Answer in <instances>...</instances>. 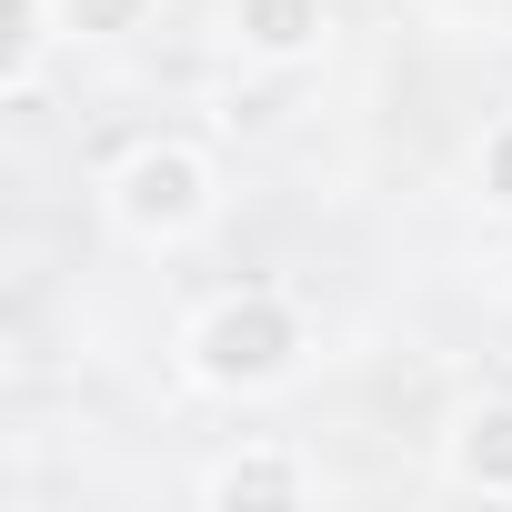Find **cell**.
I'll return each instance as SVG.
<instances>
[{"mask_svg": "<svg viewBox=\"0 0 512 512\" xmlns=\"http://www.w3.org/2000/svg\"><path fill=\"white\" fill-rule=\"evenodd\" d=\"M211 211H221V161L191 131H151L101 171V221L141 251H181L191 231H211Z\"/></svg>", "mask_w": 512, "mask_h": 512, "instance_id": "cell-2", "label": "cell"}, {"mask_svg": "<svg viewBox=\"0 0 512 512\" xmlns=\"http://www.w3.org/2000/svg\"><path fill=\"white\" fill-rule=\"evenodd\" d=\"M302 362H312V312L282 282H231L181 322V372L221 402H262V392L302 382Z\"/></svg>", "mask_w": 512, "mask_h": 512, "instance_id": "cell-1", "label": "cell"}, {"mask_svg": "<svg viewBox=\"0 0 512 512\" xmlns=\"http://www.w3.org/2000/svg\"><path fill=\"white\" fill-rule=\"evenodd\" d=\"M151 21H161V0H61L71 41H141Z\"/></svg>", "mask_w": 512, "mask_h": 512, "instance_id": "cell-7", "label": "cell"}, {"mask_svg": "<svg viewBox=\"0 0 512 512\" xmlns=\"http://www.w3.org/2000/svg\"><path fill=\"white\" fill-rule=\"evenodd\" d=\"M51 41H71L61 31V0H0V91H11V101H41Z\"/></svg>", "mask_w": 512, "mask_h": 512, "instance_id": "cell-6", "label": "cell"}, {"mask_svg": "<svg viewBox=\"0 0 512 512\" xmlns=\"http://www.w3.org/2000/svg\"><path fill=\"white\" fill-rule=\"evenodd\" d=\"M191 492H201L211 512H231V502H241V512H262V502H312V492H322V462H312L302 442H272V432H262V442H231L221 462H201Z\"/></svg>", "mask_w": 512, "mask_h": 512, "instance_id": "cell-3", "label": "cell"}, {"mask_svg": "<svg viewBox=\"0 0 512 512\" xmlns=\"http://www.w3.org/2000/svg\"><path fill=\"white\" fill-rule=\"evenodd\" d=\"M472 191H482L492 211H512V111L482 121V141H472Z\"/></svg>", "mask_w": 512, "mask_h": 512, "instance_id": "cell-8", "label": "cell"}, {"mask_svg": "<svg viewBox=\"0 0 512 512\" xmlns=\"http://www.w3.org/2000/svg\"><path fill=\"white\" fill-rule=\"evenodd\" d=\"M332 11L342 0H231L221 11V41L251 61V71H302L332 51Z\"/></svg>", "mask_w": 512, "mask_h": 512, "instance_id": "cell-4", "label": "cell"}, {"mask_svg": "<svg viewBox=\"0 0 512 512\" xmlns=\"http://www.w3.org/2000/svg\"><path fill=\"white\" fill-rule=\"evenodd\" d=\"M442 482L482 492V502H512V392H482L442 422Z\"/></svg>", "mask_w": 512, "mask_h": 512, "instance_id": "cell-5", "label": "cell"}]
</instances>
